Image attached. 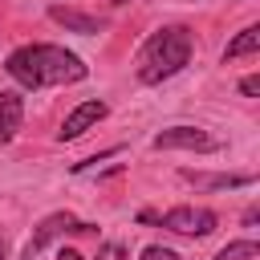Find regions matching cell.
Here are the masks:
<instances>
[{
  "mask_svg": "<svg viewBox=\"0 0 260 260\" xmlns=\"http://www.w3.org/2000/svg\"><path fill=\"white\" fill-rule=\"evenodd\" d=\"M0 260H4V240H0Z\"/></svg>",
  "mask_w": 260,
  "mask_h": 260,
  "instance_id": "obj_19",
  "label": "cell"
},
{
  "mask_svg": "<svg viewBox=\"0 0 260 260\" xmlns=\"http://www.w3.org/2000/svg\"><path fill=\"white\" fill-rule=\"evenodd\" d=\"M4 69H8V77H12L16 85H24V89L69 85V81H81V77L89 73V65H85L77 53L61 49V45H20V49L8 53Z\"/></svg>",
  "mask_w": 260,
  "mask_h": 260,
  "instance_id": "obj_1",
  "label": "cell"
},
{
  "mask_svg": "<svg viewBox=\"0 0 260 260\" xmlns=\"http://www.w3.org/2000/svg\"><path fill=\"white\" fill-rule=\"evenodd\" d=\"M252 256H260V244H256V240H232V244L219 248L211 260H252Z\"/></svg>",
  "mask_w": 260,
  "mask_h": 260,
  "instance_id": "obj_11",
  "label": "cell"
},
{
  "mask_svg": "<svg viewBox=\"0 0 260 260\" xmlns=\"http://www.w3.org/2000/svg\"><path fill=\"white\" fill-rule=\"evenodd\" d=\"M187 183L195 187H207V191H232V187H248L252 175H199V171H183Z\"/></svg>",
  "mask_w": 260,
  "mask_h": 260,
  "instance_id": "obj_9",
  "label": "cell"
},
{
  "mask_svg": "<svg viewBox=\"0 0 260 260\" xmlns=\"http://www.w3.org/2000/svg\"><path fill=\"white\" fill-rule=\"evenodd\" d=\"M57 260H85V256H81V252H73V248H61V256H57Z\"/></svg>",
  "mask_w": 260,
  "mask_h": 260,
  "instance_id": "obj_17",
  "label": "cell"
},
{
  "mask_svg": "<svg viewBox=\"0 0 260 260\" xmlns=\"http://www.w3.org/2000/svg\"><path fill=\"white\" fill-rule=\"evenodd\" d=\"M110 4H130V0H110Z\"/></svg>",
  "mask_w": 260,
  "mask_h": 260,
  "instance_id": "obj_18",
  "label": "cell"
},
{
  "mask_svg": "<svg viewBox=\"0 0 260 260\" xmlns=\"http://www.w3.org/2000/svg\"><path fill=\"white\" fill-rule=\"evenodd\" d=\"M49 16H53L61 28H69V32H81V37H98V32H102V20H98V16H89V12H77V8H65V4H53V8H49Z\"/></svg>",
  "mask_w": 260,
  "mask_h": 260,
  "instance_id": "obj_8",
  "label": "cell"
},
{
  "mask_svg": "<svg viewBox=\"0 0 260 260\" xmlns=\"http://www.w3.org/2000/svg\"><path fill=\"white\" fill-rule=\"evenodd\" d=\"M256 49H260V24H248V28H240V32H236V41H228V49H223V61L252 57Z\"/></svg>",
  "mask_w": 260,
  "mask_h": 260,
  "instance_id": "obj_10",
  "label": "cell"
},
{
  "mask_svg": "<svg viewBox=\"0 0 260 260\" xmlns=\"http://www.w3.org/2000/svg\"><path fill=\"white\" fill-rule=\"evenodd\" d=\"M138 260H179V252L175 248H162V244H150V248H142Z\"/></svg>",
  "mask_w": 260,
  "mask_h": 260,
  "instance_id": "obj_13",
  "label": "cell"
},
{
  "mask_svg": "<svg viewBox=\"0 0 260 260\" xmlns=\"http://www.w3.org/2000/svg\"><path fill=\"white\" fill-rule=\"evenodd\" d=\"M240 93H244V98H256V93H260V77H256V73H248V77L240 81Z\"/></svg>",
  "mask_w": 260,
  "mask_h": 260,
  "instance_id": "obj_15",
  "label": "cell"
},
{
  "mask_svg": "<svg viewBox=\"0 0 260 260\" xmlns=\"http://www.w3.org/2000/svg\"><path fill=\"white\" fill-rule=\"evenodd\" d=\"M93 260H126V248H122V244H102Z\"/></svg>",
  "mask_w": 260,
  "mask_h": 260,
  "instance_id": "obj_14",
  "label": "cell"
},
{
  "mask_svg": "<svg viewBox=\"0 0 260 260\" xmlns=\"http://www.w3.org/2000/svg\"><path fill=\"white\" fill-rule=\"evenodd\" d=\"M191 53H195L191 28L167 24V28L150 32V41H146L142 53H138V81H142V85H158V81L175 77L183 65H191Z\"/></svg>",
  "mask_w": 260,
  "mask_h": 260,
  "instance_id": "obj_2",
  "label": "cell"
},
{
  "mask_svg": "<svg viewBox=\"0 0 260 260\" xmlns=\"http://www.w3.org/2000/svg\"><path fill=\"white\" fill-rule=\"evenodd\" d=\"M122 146H110V150H102V154H89V158H81V162H73V175H85L89 167H98V162H106V158H114Z\"/></svg>",
  "mask_w": 260,
  "mask_h": 260,
  "instance_id": "obj_12",
  "label": "cell"
},
{
  "mask_svg": "<svg viewBox=\"0 0 260 260\" xmlns=\"http://www.w3.org/2000/svg\"><path fill=\"white\" fill-rule=\"evenodd\" d=\"M158 223L167 232H179V236H211L219 219L207 207H171L167 215H158Z\"/></svg>",
  "mask_w": 260,
  "mask_h": 260,
  "instance_id": "obj_5",
  "label": "cell"
},
{
  "mask_svg": "<svg viewBox=\"0 0 260 260\" xmlns=\"http://www.w3.org/2000/svg\"><path fill=\"white\" fill-rule=\"evenodd\" d=\"M24 122V98L12 89H0V142H12Z\"/></svg>",
  "mask_w": 260,
  "mask_h": 260,
  "instance_id": "obj_7",
  "label": "cell"
},
{
  "mask_svg": "<svg viewBox=\"0 0 260 260\" xmlns=\"http://www.w3.org/2000/svg\"><path fill=\"white\" fill-rule=\"evenodd\" d=\"M256 219H260V207H248V211H244V223H248V228H252V223H256Z\"/></svg>",
  "mask_w": 260,
  "mask_h": 260,
  "instance_id": "obj_16",
  "label": "cell"
},
{
  "mask_svg": "<svg viewBox=\"0 0 260 260\" xmlns=\"http://www.w3.org/2000/svg\"><path fill=\"white\" fill-rule=\"evenodd\" d=\"M102 118H106V102L89 98V102H81V106H73V110L65 114V122H61V130H57V138H61V142H73V138H81L89 126H98Z\"/></svg>",
  "mask_w": 260,
  "mask_h": 260,
  "instance_id": "obj_6",
  "label": "cell"
},
{
  "mask_svg": "<svg viewBox=\"0 0 260 260\" xmlns=\"http://www.w3.org/2000/svg\"><path fill=\"white\" fill-rule=\"evenodd\" d=\"M150 146L154 150H199V154H207V150H215V138L203 126H171V130H158L150 138Z\"/></svg>",
  "mask_w": 260,
  "mask_h": 260,
  "instance_id": "obj_4",
  "label": "cell"
},
{
  "mask_svg": "<svg viewBox=\"0 0 260 260\" xmlns=\"http://www.w3.org/2000/svg\"><path fill=\"white\" fill-rule=\"evenodd\" d=\"M69 232H77V236H89L93 232V223H81V219H73L69 211H53V215H45L41 223H37V232H32V240L24 244V256L20 260H32L45 244H53L57 236H69Z\"/></svg>",
  "mask_w": 260,
  "mask_h": 260,
  "instance_id": "obj_3",
  "label": "cell"
}]
</instances>
